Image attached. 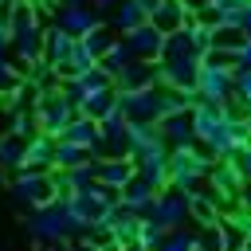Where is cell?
<instances>
[{
    "label": "cell",
    "mask_w": 251,
    "mask_h": 251,
    "mask_svg": "<svg viewBox=\"0 0 251 251\" xmlns=\"http://www.w3.org/2000/svg\"><path fill=\"white\" fill-rule=\"evenodd\" d=\"M157 129H161V137H165V145H169V149L196 145V129H192V106H188V110H173V114H165V118L157 122Z\"/></svg>",
    "instance_id": "obj_11"
},
{
    "label": "cell",
    "mask_w": 251,
    "mask_h": 251,
    "mask_svg": "<svg viewBox=\"0 0 251 251\" xmlns=\"http://www.w3.org/2000/svg\"><path fill=\"white\" fill-rule=\"evenodd\" d=\"M24 137H16V133H0V165L4 169H20V161H24Z\"/></svg>",
    "instance_id": "obj_28"
},
{
    "label": "cell",
    "mask_w": 251,
    "mask_h": 251,
    "mask_svg": "<svg viewBox=\"0 0 251 251\" xmlns=\"http://www.w3.org/2000/svg\"><path fill=\"white\" fill-rule=\"evenodd\" d=\"M180 4H184V8H192V12H200V8L208 4V0H180Z\"/></svg>",
    "instance_id": "obj_42"
},
{
    "label": "cell",
    "mask_w": 251,
    "mask_h": 251,
    "mask_svg": "<svg viewBox=\"0 0 251 251\" xmlns=\"http://www.w3.org/2000/svg\"><path fill=\"white\" fill-rule=\"evenodd\" d=\"M149 24H153L157 31H165V35H169V31H180L184 24H196V12H192V8H184L180 0H161V4L149 12Z\"/></svg>",
    "instance_id": "obj_15"
},
{
    "label": "cell",
    "mask_w": 251,
    "mask_h": 251,
    "mask_svg": "<svg viewBox=\"0 0 251 251\" xmlns=\"http://www.w3.org/2000/svg\"><path fill=\"white\" fill-rule=\"evenodd\" d=\"M243 114H247V122H251V106H247V110H243Z\"/></svg>",
    "instance_id": "obj_45"
},
{
    "label": "cell",
    "mask_w": 251,
    "mask_h": 251,
    "mask_svg": "<svg viewBox=\"0 0 251 251\" xmlns=\"http://www.w3.org/2000/svg\"><path fill=\"white\" fill-rule=\"evenodd\" d=\"M231 161H235V169H239V176H243V184H251V145H243V149H235V153H231Z\"/></svg>",
    "instance_id": "obj_36"
},
{
    "label": "cell",
    "mask_w": 251,
    "mask_h": 251,
    "mask_svg": "<svg viewBox=\"0 0 251 251\" xmlns=\"http://www.w3.org/2000/svg\"><path fill=\"white\" fill-rule=\"evenodd\" d=\"M8 133H16V137H35L39 133V126H35V118H31V110H16V114H8Z\"/></svg>",
    "instance_id": "obj_30"
},
{
    "label": "cell",
    "mask_w": 251,
    "mask_h": 251,
    "mask_svg": "<svg viewBox=\"0 0 251 251\" xmlns=\"http://www.w3.org/2000/svg\"><path fill=\"white\" fill-rule=\"evenodd\" d=\"M75 39H78V35L63 31L59 24H47V27H43V59H47L55 71H63V67H67V59H71Z\"/></svg>",
    "instance_id": "obj_16"
},
{
    "label": "cell",
    "mask_w": 251,
    "mask_h": 251,
    "mask_svg": "<svg viewBox=\"0 0 251 251\" xmlns=\"http://www.w3.org/2000/svg\"><path fill=\"white\" fill-rule=\"evenodd\" d=\"M243 251H251V235H247V243H243Z\"/></svg>",
    "instance_id": "obj_44"
},
{
    "label": "cell",
    "mask_w": 251,
    "mask_h": 251,
    "mask_svg": "<svg viewBox=\"0 0 251 251\" xmlns=\"http://www.w3.org/2000/svg\"><path fill=\"white\" fill-rule=\"evenodd\" d=\"M55 4H67V0H55Z\"/></svg>",
    "instance_id": "obj_46"
},
{
    "label": "cell",
    "mask_w": 251,
    "mask_h": 251,
    "mask_svg": "<svg viewBox=\"0 0 251 251\" xmlns=\"http://www.w3.org/2000/svg\"><path fill=\"white\" fill-rule=\"evenodd\" d=\"M0 16H4V4H0Z\"/></svg>",
    "instance_id": "obj_48"
},
{
    "label": "cell",
    "mask_w": 251,
    "mask_h": 251,
    "mask_svg": "<svg viewBox=\"0 0 251 251\" xmlns=\"http://www.w3.org/2000/svg\"><path fill=\"white\" fill-rule=\"evenodd\" d=\"M20 82H24V67H20V63H12L8 55H0V94L16 90Z\"/></svg>",
    "instance_id": "obj_32"
},
{
    "label": "cell",
    "mask_w": 251,
    "mask_h": 251,
    "mask_svg": "<svg viewBox=\"0 0 251 251\" xmlns=\"http://www.w3.org/2000/svg\"><path fill=\"white\" fill-rule=\"evenodd\" d=\"M86 161H94L90 149H82V145H75V141H67V137H55V165H51V169H78V165H86Z\"/></svg>",
    "instance_id": "obj_24"
},
{
    "label": "cell",
    "mask_w": 251,
    "mask_h": 251,
    "mask_svg": "<svg viewBox=\"0 0 251 251\" xmlns=\"http://www.w3.org/2000/svg\"><path fill=\"white\" fill-rule=\"evenodd\" d=\"M239 208L251 212V184H243V192H239Z\"/></svg>",
    "instance_id": "obj_40"
},
{
    "label": "cell",
    "mask_w": 251,
    "mask_h": 251,
    "mask_svg": "<svg viewBox=\"0 0 251 251\" xmlns=\"http://www.w3.org/2000/svg\"><path fill=\"white\" fill-rule=\"evenodd\" d=\"M149 20V12H145V4L141 0H118V8H114V27L126 35V31H133V27H141Z\"/></svg>",
    "instance_id": "obj_25"
},
{
    "label": "cell",
    "mask_w": 251,
    "mask_h": 251,
    "mask_svg": "<svg viewBox=\"0 0 251 251\" xmlns=\"http://www.w3.org/2000/svg\"><path fill=\"white\" fill-rule=\"evenodd\" d=\"M63 173H67L71 192H82V188L94 184V161H86V165H78V169H63Z\"/></svg>",
    "instance_id": "obj_33"
},
{
    "label": "cell",
    "mask_w": 251,
    "mask_h": 251,
    "mask_svg": "<svg viewBox=\"0 0 251 251\" xmlns=\"http://www.w3.org/2000/svg\"><path fill=\"white\" fill-rule=\"evenodd\" d=\"M188 212H192V220L200 224V227H212V224H220L224 220V208L216 204V196L204 188V192H196V196H188Z\"/></svg>",
    "instance_id": "obj_22"
},
{
    "label": "cell",
    "mask_w": 251,
    "mask_h": 251,
    "mask_svg": "<svg viewBox=\"0 0 251 251\" xmlns=\"http://www.w3.org/2000/svg\"><path fill=\"white\" fill-rule=\"evenodd\" d=\"M75 114H78V106H75V102L63 94V86L43 90V94L35 98V106H31L35 126H39L43 133H51V137H63V129L75 122Z\"/></svg>",
    "instance_id": "obj_5"
},
{
    "label": "cell",
    "mask_w": 251,
    "mask_h": 251,
    "mask_svg": "<svg viewBox=\"0 0 251 251\" xmlns=\"http://www.w3.org/2000/svg\"><path fill=\"white\" fill-rule=\"evenodd\" d=\"M98 12H110V8H118V0H90Z\"/></svg>",
    "instance_id": "obj_41"
},
{
    "label": "cell",
    "mask_w": 251,
    "mask_h": 251,
    "mask_svg": "<svg viewBox=\"0 0 251 251\" xmlns=\"http://www.w3.org/2000/svg\"><path fill=\"white\" fill-rule=\"evenodd\" d=\"M192 129H196V145L208 157H231L251 137V122H247V114L235 102L212 106V102H200L196 98L192 102Z\"/></svg>",
    "instance_id": "obj_1"
},
{
    "label": "cell",
    "mask_w": 251,
    "mask_h": 251,
    "mask_svg": "<svg viewBox=\"0 0 251 251\" xmlns=\"http://www.w3.org/2000/svg\"><path fill=\"white\" fill-rule=\"evenodd\" d=\"M235 106L239 110L251 106V71H235Z\"/></svg>",
    "instance_id": "obj_35"
},
{
    "label": "cell",
    "mask_w": 251,
    "mask_h": 251,
    "mask_svg": "<svg viewBox=\"0 0 251 251\" xmlns=\"http://www.w3.org/2000/svg\"><path fill=\"white\" fill-rule=\"evenodd\" d=\"M235 27H239V31L251 39V0H247V4H243V12L235 16Z\"/></svg>",
    "instance_id": "obj_39"
},
{
    "label": "cell",
    "mask_w": 251,
    "mask_h": 251,
    "mask_svg": "<svg viewBox=\"0 0 251 251\" xmlns=\"http://www.w3.org/2000/svg\"><path fill=\"white\" fill-rule=\"evenodd\" d=\"M157 251H200V231H188V224L173 227V231H165V243Z\"/></svg>",
    "instance_id": "obj_26"
},
{
    "label": "cell",
    "mask_w": 251,
    "mask_h": 251,
    "mask_svg": "<svg viewBox=\"0 0 251 251\" xmlns=\"http://www.w3.org/2000/svg\"><path fill=\"white\" fill-rule=\"evenodd\" d=\"M196 98H200V102H212V106H227V102H235V67L200 63V75H196Z\"/></svg>",
    "instance_id": "obj_6"
},
{
    "label": "cell",
    "mask_w": 251,
    "mask_h": 251,
    "mask_svg": "<svg viewBox=\"0 0 251 251\" xmlns=\"http://www.w3.org/2000/svg\"><path fill=\"white\" fill-rule=\"evenodd\" d=\"M78 39H82V47H86L94 59H102V55H106V51L122 39V31H118L114 24H106V20H102L98 27H90V31H86V35H78Z\"/></svg>",
    "instance_id": "obj_20"
},
{
    "label": "cell",
    "mask_w": 251,
    "mask_h": 251,
    "mask_svg": "<svg viewBox=\"0 0 251 251\" xmlns=\"http://www.w3.org/2000/svg\"><path fill=\"white\" fill-rule=\"evenodd\" d=\"M165 31H157L149 20L141 24V27H133V31H126V43L133 47V55L137 59H161V51H165Z\"/></svg>",
    "instance_id": "obj_17"
},
{
    "label": "cell",
    "mask_w": 251,
    "mask_h": 251,
    "mask_svg": "<svg viewBox=\"0 0 251 251\" xmlns=\"http://www.w3.org/2000/svg\"><path fill=\"white\" fill-rule=\"evenodd\" d=\"M137 176H141L153 192H165V188L173 184V173H169V145H165V149H153L149 157H141V161H137Z\"/></svg>",
    "instance_id": "obj_13"
},
{
    "label": "cell",
    "mask_w": 251,
    "mask_h": 251,
    "mask_svg": "<svg viewBox=\"0 0 251 251\" xmlns=\"http://www.w3.org/2000/svg\"><path fill=\"white\" fill-rule=\"evenodd\" d=\"M55 165V137L51 133H35V137H27V145H24V161H20V169H51Z\"/></svg>",
    "instance_id": "obj_19"
},
{
    "label": "cell",
    "mask_w": 251,
    "mask_h": 251,
    "mask_svg": "<svg viewBox=\"0 0 251 251\" xmlns=\"http://www.w3.org/2000/svg\"><path fill=\"white\" fill-rule=\"evenodd\" d=\"M137 176V161L133 157H94V180L122 192L129 180Z\"/></svg>",
    "instance_id": "obj_10"
},
{
    "label": "cell",
    "mask_w": 251,
    "mask_h": 251,
    "mask_svg": "<svg viewBox=\"0 0 251 251\" xmlns=\"http://www.w3.org/2000/svg\"><path fill=\"white\" fill-rule=\"evenodd\" d=\"M133 59H137V55H133V47H129V43H126V35H122V39H118V43H114V47H110L98 63H102L110 75H118V71H122V67H129Z\"/></svg>",
    "instance_id": "obj_27"
},
{
    "label": "cell",
    "mask_w": 251,
    "mask_h": 251,
    "mask_svg": "<svg viewBox=\"0 0 251 251\" xmlns=\"http://www.w3.org/2000/svg\"><path fill=\"white\" fill-rule=\"evenodd\" d=\"M224 220H231V224H235L243 235H251V212H247V208H239V204H235V208H231Z\"/></svg>",
    "instance_id": "obj_37"
},
{
    "label": "cell",
    "mask_w": 251,
    "mask_h": 251,
    "mask_svg": "<svg viewBox=\"0 0 251 251\" xmlns=\"http://www.w3.org/2000/svg\"><path fill=\"white\" fill-rule=\"evenodd\" d=\"M153 196H157V192H153L141 176H133V180L118 192V204H122V208H129V212H137V216H145V208L153 204Z\"/></svg>",
    "instance_id": "obj_21"
},
{
    "label": "cell",
    "mask_w": 251,
    "mask_h": 251,
    "mask_svg": "<svg viewBox=\"0 0 251 251\" xmlns=\"http://www.w3.org/2000/svg\"><path fill=\"white\" fill-rule=\"evenodd\" d=\"M247 145H251V137H247Z\"/></svg>",
    "instance_id": "obj_49"
},
{
    "label": "cell",
    "mask_w": 251,
    "mask_h": 251,
    "mask_svg": "<svg viewBox=\"0 0 251 251\" xmlns=\"http://www.w3.org/2000/svg\"><path fill=\"white\" fill-rule=\"evenodd\" d=\"M24 227H27L31 251H47V247H55V243L71 239V224H67V208H63V200H55V204H43V208L27 212Z\"/></svg>",
    "instance_id": "obj_3"
},
{
    "label": "cell",
    "mask_w": 251,
    "mask_h": 251,
    "mask_svg": "<svg viewBox=\"0 0 251 251\" xmlns=\"http://www.w3.org/2000/svg\"><path fill=\"white\" fill-rule=\"evenodd\" d=\"M0 106H4V94H0Z\"/></svg>",
    "instance_id": "obj_47"
},
{
    "label": "cell",
    "mask_w": 251,
    "mask_h": 251,
    "mask_svg": "<svg viewBox=\"0 0 251 251\" xmlns=\"http://www.w3.org/2000/svg\"><path fill=\"white\" fill-rule=\"evenodd\" d=\"M63 137L75 141V145H82V149H90L94 157H102V122H94L86 114H75V122L63 129Z\"/></svg>",
    "instance_id": "obj_18"
},
{
    "label": "cell",
    "mask_w": 251,
    "mask_h": 251,
    "mask_svg": "<svg viewBox=\"0 0 251 251\" xmlns=\"http://www.w3.org/2000/svg\"><path fill=\"white\" fill-rule=\"evenodd\" d=\"M51 24H59V27L71 31V35H86L90 27L102 24V12H98L90 0H67V4H59V12H55Z\"/></svg>",
    "instance_id": "obj_8"
},
{
    "label": "cell",
    "mask_w": 251,
    "mask_h": 251,
    "mask_svg": "<svg viewBox=\"0 0 251 251\" xmlns=\"http://www.w3.org/2000/svg\"><path fill=\"white\" fill-rule=\"evenodd\" d=\"M161 243H165V227L141 216V227H137V247H145V251H157Z\"/></svg>",
    "instance_id": "obj_31"
},
{
    "label": "cell",
    "mask_w": 251,
    "mask_h": 251,
    "mask_svg": "<svg viewBox=\"0 0 251 251\" xmlns=\"http://www.w3.org/2000/svg\"><path fill=\"white\" fill-rule=\"evenodd\" d=\"M8 188H12V200L24 204L27 212L59 200V192H55V173H51V169H16V176H12Z\"/></svg>",
    "instance_id": "obj_4"
},
{
    "label": "cell",
    "mask_w": 251,
    "mask_h": 251,
    "mask_svg": "<svg viewBox=\"0 0 251 251\" xmlns=\"http://www.w3.org/2000/svg\"><path fill=\"white\" fill-rule=\"evenodd\" d=\"M247 43V35L235 27V24H220V27H212V47H224V51H239Z\"/></svg>",
    "instance_id": "obj_29"
},
{
    "label": "cell",
    "mask_w": 251,
    "mask_h": 251,
    "mask_svg": "<svg viewBox=\"0 0 251 251\" xmlns=\"http://www.w3.org/2000/svg\"><path fill=\"white\" fill-rule=\"evenodd\" d=\"M102 227L110 231V239H114L118 247H133V243H137V227H141V216L118 204V208H114V212L102 220Z\"/></svg>",
    "instance_id": "obj_14"
},
{
    "label": "cell",
    "mask_w": 251,
    "mask_h": 251,
    "mask_svg": "<svg viewBox=\"0 0 251 251\" xmlns=\"http://www.w3.org/2000/svg\"><path fill=\"white\" fill-rule=\"evenodd\" d=\"M110 110H118V90H94V94L78 98V114H86L94 122H102Z\"/></svg>",
    "instance_id": "obj_23"
},
{
    "label": "cell",
    "mask_w": 251,
    "mask_h": 251,
    "mask_svg": "<svg viewBox=\"0 0 251 251\" xmlns=\"http://www.w3.org/2000/svg\"><path fill=\"white\" fill-rule=\"evenodd\" d=\"M216 157H208L200 145H180V149H169V173H173V184L176 192L184 196H196L208 188V169H212Z\"/></svg>",
    "instance_id": "obj_2"
},
{
    "label": "cell",
    "mask_w": 251,
    "mask_h": 251,
    "mask_svg": "<svg viewBox=\"0 0 251 251\" xmlns=\"http://www.w3.org/2000/svg\"><path fill=\"white\" fill-rule=\"evenodd\" d=\"M235 71H251V39L235 51Z\"/></svg>",
    "instance_id": "obj_38"
},
{
    "label": "cell",
    "mask_w": 251,
    "mask_h": 251,
    "mask_svg": "<svg viewBox=\"0 0 251 251\" xmlns=\"http://www.w3.org/2000/svg\"><path fill=\"white\" fill-rule=\"evenodd\" d=\"M161 82V63L157 59H133L129 67H122L114 75V90L118 94H129V90H145V86H157Z\"/></svg>",
    "instance_id": "obj_9"
},
{
    "label": "cell",
    "mask_w": 251,
    "mask_h": 251,
    "mask_svg": "<svg viewBox=\"0 0 251 251\" xmlns=\"http://www.w3.org/2000/svg\"><path fill=\"white\" fill-rule=\"evenodd\" d=\"M102 251H122V247H118V243H110V247H102Z\"/></svg>",
    "instance_id": "obj_43"
},
{
    "label": "cell",
    "mask_w": 251,
    "mask_h": 251,
    "mask_svg": "<svg viewBox=\"0 0 251 251\" xmlns=\"http://www.w3.org/2000/svg\"><path fill=\"white\" fill-rule=\"evenodd\" d=\"M145 220L161 224L165 231H173V227H184V224L192 220V212H188V196H184V192H176V188H165V192H157V196H153V204L145 208Z\"/></svg>",
    "instance_id": "obj_7"
},
{
    "label": "cell",
    "mask_w": 251,
    "mask_h": 251,
    "mask_svg": "<svg viewBox=\"0 0 251 251\" xmlns=\"http://www.w3.org/2000/svg\"><path fill=\"white\" fill-rule=\"evenodd\" d=\"M153 149H165V137L157 129V122H129V141H126V153L133 161L149 157Z\"/></svg>",
    "instance_id": "obj_12"
},
{
    "label": "cell",
    "mask_w": 251,
    "mask_h": 251,
    "mask_svg": "<svg viewBox=\"0 0 251 251\" xmlns=\"http://www.w3.org/2000/svg\"><path fill=\"white\" fill-rule=\"evenodd\" d=\"M200 251H227V243H224V227H220V224L200 227Z\"/></svg>",
    "instance_id": "obj_34"
}]
</instances>
